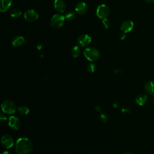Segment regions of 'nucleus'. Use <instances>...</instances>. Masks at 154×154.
I'll return each instance as SVG.
<instances>
[{
  "mask_svg": "<svg viewBox=\"0 0 154 154\" xmlns=\"http://www.w3.org/2000/svg\"><path fill=\"white\" fill-rule=\"evenodd\" d=\"M88 10V6L84 2H79L75 6L76 12L80 15L84 14Z\"/></svg>",
  "mask_w": 154,
  "mask_h": 154,
  "instance_id": "obj_11",
  "label": "nucleus"
},
{
  "mask_svg": "<svg viewBox=\"0 0 154 154\" xmlns=\"http://www.w3.org/2000/svg\"><path fill=\"white\" fill-rule=\"evenodd\" d=\"M151 100L154 103V93L152 94V97H151Z\"/></svg>",
  "mask_w": 154,
  "mask_h": 154,
  "instance_id": "obj_29",
  "label": "nucleus"
},
{
  "mask_svg": "<svg viewBox=\"0 0 154 154\" xmlns=\"http://www.w3.org/2000/svg\"><path fill=\"white\" fill-rule=\"evenodd\" d=\"M23 16L25 19L29 22L36 21L39 17L38 13L33 9H29L26 10L24 13Z\"/></svg>",
  "mask_w": 154,
  "mask_h": 154,
  "instance_id": "obj_6",
  "label": "nucleus"
},
{
  "mask_svg": "<svg viewBox=\"0 0 154 154\" xmlns=\"http://www.w3.org/2000/svg\"><path fill=\"white\" fill-rule=\"evenodd\" d=\"M126 38V34H125V33H122V34H120V40H124L125 38Z\"/></svg>",
  "mask_w": 154,
  "mask_h": 154,
  "instance_id": "obj_25",
  "label": "nucleus"
},
{
  "mask_svg": "<svg viewBox=\"0 0 154 154\" xmlns=\"http://www.w3.org/2000/svg\"><path fill=\"white\" fill-rule=\"evenodd\" d=\"M81 54V49L78 46H73L71 49V55L73 58L78 57Z\"/></svg>",
  "mask_w": 154,
  "mask_h": 154,
  "instance_id": "obj_18",
  "label": "nucleus"
},
{
  "mask_svg": "<svg viewBox=\"0 0 154 154\" xmlns=\"http://www.w3.org/2000/svg\"><path fill=\"white\" fill-rule=\"evenodd\" d=\"M42 45H37V49H42Z\"/></svg>",
  "mask_w": 154,
  "mask_h": 154,
  "instance_id": "obj_30",
  "label": "nucleus"
},
{
  "mask_svg": "<svg viewBox=\"0 0 154 154\" xmlns=\"http://www.w3.org/2000/svg\"><path fill=\"white\" fill-rule=\"evenodd\" d=\"M146 93L149 94H152L154 93V81H149L144 84V86Z\"/></svg>",
  "mask_w": 154,
  "mask_h": 154,
  "instance_id": "obj_13",
  "label": "nucleus"
},
{
  "mask_svg": "<svg viewBox=\"0 0 154 154\" xmlns=\"http://www.w3.org/2000/svg\"><path fill=\"white\" fill-rule=\"evenodd\" d=\"M12 0H1L0 11L1 12L6 11L11 6Z\"/></svg>",
  "mask_w": 154,
  "mask_h": 154,
  "instance_id": "obj_15",
  "label": "nucleus"
},
{
  "mask_svg": "<svg viewBox=\"0 0 154 154\" xmlns=\"http://www.w3.org/2000/svg\"><path fill=\"white\" fill-rule=\"evenodd\" d=\"M96 68V66L94 63H90L87 66V71L90 73H93L94 72Z\"/></svg>",
  "mask_w": 154,
  "mask_h": 154,
  "instance_id": "obj_22",
  "label": "nucleus"
},
{
  "mask_svg": "<svg viewBox=\"0 0 154 154\" xmlns=\"http://www.w3.org/2000/svg\"><path fill=\"white\" fill-rule=\"evenodd\" d=\"M102 23L103 27L105 29H108L110 26V24H111L110 21L108 19H107L106 18L102 19Z\"/></svg>",
  "mask_w": 154,
  "mask_h": 154,
  "instance_id": "obj_21",
  "label": "nucleus"
},
{
  "mask_svg": "<svg viewBox=\"0 0 154 154\" xmlns=\"http://www.w3.org/2000/svg\"><path fill=\"white\" fill-rule=\"evenodd\" d=\"M2 154H11V153L8 151H4V152H3V153Z\"/></svg>",
  "mask_w": 154,
  "mask_h": 154,
  "instance_id": "obj_31",
  "label": "nucleus"
},
{
  "mask_svg": "<svg viewBox=\"0 0 154 154\" xmlns=\"http://www.w3.org/2000/svg\"><path fill=\"white\" fill-rule=\"evenodd\" d=\"M25 43V38L22 36H16L14 37L11 42L13 46L17 47L22 45Z\"/></svg>",
  "mask_w": 154,
  "mask_h": 154,
  "instance_id": "obj_16",
  "label": "nucleus"
},
{
  "mask_svg": "<svg viewBox=\"0 0 154 154\" xmlns=\"http://www.w3.org/2000/svg\"><path fill=\"white\" fill-rule=\"evenodd\" d=\"M22 14V12L20 10L17 8L13 9L10 12V15L13 18H17Z\"/></svg>",
  "mask_w": 154,
  "mask_h": 154,
  "instance_id": "obj_19",
  "label": "nucleus"
},
{
  "mask_svg": "<svg viewBox=\"0 0 154 154\" xmlns=\"http://www.w3.org/2000/svg\"><path fill=\"white\" fill-rule=\"evenodd\" d=\"M1 141L3 147L6 149H10L12 147L14 144L13 138L8 134L3 135L1 137Z\"/></svg>",
  "mask_w": 154,
  "mask_h": 154,
  "instance_id": "obj_7",
  "label": "nucleus"
},
{
  "mask_svg": "<svg viewBox=\"0 0 154 154\" xmlns=\"http://www.w3.org/2000/svg\"><path fill=\"white\" fill-rule=\"evenodd\" d=\"M91 42V37L87 34H82L77 39L78 45L82 47L88 46Z\"/></svg>",
  "mask_w": 154,
  "mask_h": 154,
  "instance_id": "obj_8",
  "label": "nucleus"
},
{
  "mask_svg": "<svg viewBox=\"0 0 154 154\" xmlns=\"http://www.w3.org/2000/svg\"><path fill=\"white\" fill-rule=\"evenodd\" d=\"M17 111L19 112V114L20 115H22V116L27 115L30 111L29 108L28 106H24V105L18 107L17 109Z\"/></svg>",
  "mask_w": 154,
  "mask_h": 154,
  "instance_id": "obj_17",
  "label": "nucleus"
},
{
  "mask_svg": "<svg viewBox=\"0 0 154 154\" xmlns=\"http://www.w3.org/2000/svg\"><path fill=\"white\" fill-rule=\"evenodd\" d=\"M65 17L61 14H55L51 19V26L55 28L58 29L61 28L65 22Z\"/></svg>",
  "mask_w": 154,
  "mask_h": 154,
  "instance_id": "obj_4",
  "label": "nucleus"
},
{
  "mask_svg": "<svg viewBox=\"0 0 154 154\" xmlns=\"http://www.w3.org/2000/svg\"><path fill=\"white\" fill-rule=\"evenodd\" d=\"M123 154H133V153L132 152H125Z\"/></svg>",
  "mask_w": 154,
  "mask_h": 154,
  "instance_id": "obj_32",
  "label": "nucleus"
},
{
  "mask_svg": "<svg viewBox=\"0 0 154 154\" xmlns=\"http://www.w3.org/2000/svg\"><path fill=\"white\" fill-rule=\"evenodd\" d=\"M147 101V96L145 94H140L135 98L136 103L140 106H143L145 105Z\"/></svg>",
  "mask_w": 154,
  "mask_h": 154,
  "instance_id": "obj_14",
  "label": "nucleus"
},
{
  "mask_svg": "<svg viewBox=\"0 0 154 154\" xmlns=\"http://www.w3.org/2000/svg\"><path fill=\"white\" fill-rule=\"evenodd\" d=\"M100 119L103 122H106L107 121V116L103 114V113H101L100 114Z\"/></svg>",
  "mask_w": 154,
  "mask_h": 154,
  "instance_id": "obj_23",
  "label": "nucleus"
},
{
  "mask_svg": "<svg viewBox=\"0 0 154 154\" xmlns=\"http://www.w3.org/2000/svg\"><path fill=\"white\" fill-rule=\"evenodd\" d=\"M84 55L85 57L90 61L93 62L96 61L99 57V52L94 47L90 46L85 49L84 51Z\"/></svg>",
  "mask_w": 154,
  "mask_h": 154,
  "instance_id": "obj_2",
  "label": "nucleus"
},
{
  "mask_svg": "<svg viewBox=\"0 0 154 154\" xmlns=\"http://www.w3.org/2000/svg\"><path fill=\"white\" fill-rule=\"evenodd\" d=\"M65 19L68 21H71L75 18V13L73 11H69L64 15Z\"/></svg>",
  "mask_w": 154,
  "mask_h": 154,
  "instance_id": "obj_20",
  "label": "nucleus"
},
{
  "mask_svg": "<svg viewBox=\"0 0 154 154\" xmlns=\"http://www.w3.org/2000/svg\"><path fill=\"white\" fill-rule=\"evenodd\" d=\"M21 125L20 119L16 116H11L8 119V126L14 130H17L19 129Z\"/></svg>",
  "mask_w": 154,
  "mask_h": 154,
  "instance_id": "obj_9",
  "label": "nucleus"
},
{
  "mask_svg": "<svg viewBox=\"0 0 154 154\" xmlns=\"http://www.w3.org/2000/svg\"><path fill=\"white\" fill-rule=\"evenodd\" d=\"M95 109H96V110L97 111H98V112H100V111H101V108H100L99 106H96L95 107Z\"/></svg>",
  "mask_w": 154,
  "mask_h": 154,
  "instance_id": "obj_26",
  "label": "nucleus"
},
{
  "mask_svg": "<svg viewBox=\"0 0 154 154\" xmlns=\"http://www.w3.org/2000/svg\"><path fill=\"white\" fill-rule=\"evenodd\" d=\"M109 14V8L105 4L99 5L96 10V15L101 19H105Z\"/></svg>",
  "mask_w": 154,
  "mask_h": 154,
  "instance_id": "obj_5",
  "label": "nucleus"
},
{
  "mask_svg": "<svg viewBox=\"0 0 154 154\" xmlns=\"http://www.w3.org/2000/svg\"><path fill=\"white\" fill-rule=\"evenodd\" d=\"M54 7L55 10L59 13H63L66 8V4L63 0H55Z\"/></svg>",
  "mask_w": 154,
  "mask_h": 154,
  "instance_id": "obj_12",
  "label": "nucleus"
},
{
  "mask_svg": "<svg viewBox=\"0 0 154 154\" xmlns=\"http://www.w3.org/2000/svg\"><path fill=\"white\" fill-rule=\"evenodd\" d=\"M1 108L3 112L7 114H13L17 110L16 104L10 100L7 99L4 100L1 103Z\"/></svg>",
  "mask_w": 154,
  "mask_h": 154,
  "instance_id": "obj_3",
  "label": "nucleus"
},
{
  "mask_svg": "<svg viewBox=\"0 0 154 154\" xmlns=\"http://www.w3.org/2000/svg\"><path fill=\"white\" fill-rule=\"evenodd\" d=\"M144 1L147 3H149V4L154 3V0H144Z\"/></svg>",
  "mask_w": 154,
  "mask_h": 154,
  "instance_id": "obj_27",
  "label": "nucleus"
},
{
  "mask_svg": "<svg viewBox=\"0 0 154 154\" xmlns=\"http://www.w3.org/2000/svg\"><path fill=\"white\" fill-rule=\"evenodd\" d=\"M0 120H1V122H3L7 120V117H6V116L4 114H1L0 115Z\"/></svg>",
  "mask_w": 154,
  "mask_h": 154,
  "instance_id": "obj_24",
  "label": "nucleus"
},
{
  "mask_svg": "<svg viewBox=\"0 0 154 154\" xmlns=\"http://www.w3.org/2000/svg\"><path fill=\"white\" fill-rule=\"evenodd\" d=\"M15 150L17 154H29L33 150V144L29 138L21 137L16 142Z\"/></svg>",
  "mask_w": 154,
  "mask_h": 154,
  "instance_id": "obj_1",
  "label": "nucleus"
},
{
  "mask_svg": "<svg viewBox=\"0 0 154 154\" xmlns=\"http://www.w3.org/2000/svg\"><path fill=\"white\" fill-rule=\"evenodd\" d=\"M134 22L132 20H127L124 21L121 26H120V29L123 33H128L131 31L134 28Z\"/></svg>",
  "mask_w": 154,
  "mask_h": 154,
  "instance_id": "obj_10",
  "label": "nucleus"
},
{
  "mask_svg": "<svg viewBox=\"0 0 154 154\" xmlns=\"http://www.w3.org/2000/svg\"><path fill=\"white\" fill-rule=\"evenodd\" d=\"M122 112H123V113H126V112H129V111L128 109H126V108H123L122 110Z\"/></svg>",
  "mask_w": 154,
  "mask_h": 154,
  "instance_id": "obj_28",
  "label": "nucleus"
}]
</instances>
